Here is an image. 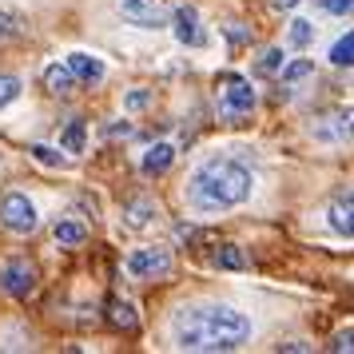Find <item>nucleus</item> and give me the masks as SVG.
Returning a JSON list of instances; mask_svg holds the SVG:
<instances>
[{"instance_id":"2","label":"nucleus","mask_w":354,"mask_h":354,"mask_svg":"<svg viewBox=\"0 0 354 354\" xmlns=\"http://www.w3.org/2000/svg\"><path fill=\"white\" fill-rule=\"evenodd\" d=\"M247 195H251V171L231 156H215V160L199 163L187 179V203L203 215L239 207V203H247Z\"/></svg>"},{"instance_id":"11","label":"nucleus","mask_w":354,"mask_h":354,"mask_svg":"<svg viewBox=\"0 0 354 354\" xmlns=\"http://www.w3.org/2000/svg\"><path fill=\"white\" fill-rule=\"evenodd\" d=\"M326 219H330V227H335L338 235H346V239H354V192L338 195L335 203L326 207Z\"/></svg>"},{"instance_id":"10","label":"nucleus","mask_w":354,"mask_h":354,"mask_svg":"<svg viewBox=\"0 0 354 354\" xmlns=\"http://www.w3.org/2000/svg\"><path fill=\"white\" fill-rule=\"evenodd\" d=\"M68 72L76 76L80 84H100L104 76H108V68H104V60H96V56H88V52H72L64 60Z\"/></svg>"},{"instance_id":"13","label":"nucleus","mask_w":354,"mask_h":354,"mask_svg":"<svg viewBox=\"0 0 354 354\" xmlns=\"http://www.w3.org/2000/svg\"><path fill=\"white\" fill-rule=\"evenodd\" d=\"M44 88H48L52 96H68L76 88V76L68 72V64H48L44 68Z\"/></svg>"},{"instance_id":"20","label":"nucleus","mask_w":354,"mask_h":354,"mask_svg":"<svg viewBox=\"0 0 354 354\" xmlns=\"http://www.w3.org/2000/svg\"><path fill=\"white\" fill-rule=\"evenodd\" d=\"M287 36H290V44L295 48H310V40H315V28H310V20H290V28H287Z\"/></svg>"},{"instance_id":"23","label":"nucleus","mask_w":354,"mask_h":354,"mask_svg":"<svg viewBox=\"0 0 354 354\" xmlns=\"http://www.w3.org/2000/svg\"><path fill=\"white\" fill-rule=\"evenodd\" d=\"M17 96H20V80H17V76H0V108H4V104H12Z\"/></svg>"},{"instance_id":"1","label":"nucleus","mask_w":354,"mask_h":354,"mask_svg":"<svg viewBox=\"0 0 354 354\" xmlns=\"http://www.w3.org/2000/svg\"><path fill=\"white\" fill-rule=\"evenodd\" d=\"M171 335L183 351H239L251 338V319L231 306H183L171 319Z\"/></svg>"},{"instance_id":"18","label":"nucleus","mask_w":354,"mask_h":354,"mask_svg":"<svg viewBox=\"0 0 354 354\" xmlns=\"http://www.w3.org/2000/svg\"><path fill=\"white\" fill-rule=\"evenodd\" d=\"M215 263H219L223 271H243V267H247V255H243L235 243H223V247H219V255H215Z\"/></svg>"},{"instance_id":"21","label":"nucleus","mask_w":354,"mask_h":354,"mask_svg":"<svg viewBox=\"0 0 354 354\" xmlns=\"http://www.w3.org/2000/svg\"><path fill=\"white\" fill-rule=\"evenodd\" d=\"M279 68H283V52H279V48H267V52L255 60V72H259V76H274Z\"/></svg>"},{"instance_id":"28","label":"nucleus","mask_w":354,"mask_h":354,"mask_svg":"<svg viewBox=\"0 0 354 354\" xmlns=\"http://www.w3.org/2000/svg\"><path fill=\"white\" fill-rule=\"evenodd\" d=\"M223 32H227V40H231V44H251V36H247V28H235V24H227Z\"/></svg>"},{"instance_id":"9","label":"nucleus","mask_w":354,"mask_h":354,"mask_svg":"<svg viewBox=\"0 0 354 354\" xmlns=\"http://www.w3.org/2000/svg\"><path fill=\"white\" fill-rule=\"evenodd\" d=\"M171 32L179 36V44H187V48H199L207 32H203V24H199V12H195V4H179L176 12H171Z\"/></svg>"},{"instance_id":"3","label":"nucleus","mask_w":354,"mask_h":354,"mask_svg":"<svg viewBox=\"0 0 354 354\" xmlns=\"http://www.w3.org/2000/svg\"><path fill=\"white\" fill-rule=\"evenodd\" d=\"M215 112L227 124H243L255 115V88L243 80V76H223L215 88Z\"/></svg>"},{"instance_id":"25","label":"nucleus","mask_w":354,"mask_h":354,"mask_svg":"<svg viewBox=\"0 0 354 354\" xmlns=\"http://www.w3.org/2000/svg\"><path fill=\"white\" fill-rule=\"evenodd\" d=\"M310 72H315V64H310V60H295V64H287V72H283V76H287V80H303V76H310Z\"/></svg>"},{"instance_id":"7","label":"nucleus","mask_w":354,"mask_h":354,"mask_svg":"<svg viewBox=\"0 0 354 354\" xmlns=\"http://www.w3.org/2000/svg\"><path fill=\"white\" fill-rule=\"evenodd\" d=\"M128 271L136 279H160L171 271V251L167 247H140L128 255Z\"/></svg>"},{"instance_id":"4","label":"nucleus","mask_w":354,"mask_h":354,"mask_svg":"<svg viewBox=\"0 0 354 354\" xmlns=\"http://www.w3.org/2000/svg\"><path fill=\"white\" fill-rule=\"evenodd\" d=\"M0 223L8 227V231H17V235H28V231H36V207L28 195H4L0 199Z\"/></svg>"},{"instance_id":"6","label":"nucleus","mask_w":354,"mask_h":354,"mask_svg":"<svg viewBox=\"0 0 354 354\" xmlns=\"http://www.w3.org/2000/svg\"><path fill=\"white\" fill-rule=\"evenodd\" d=\"M315 140L319 144H351L354 140V108H335L315 124Z\"/></svg>"},{"instance_id":"24","label":"nucleus","mask_w":354,"mask_h":354,"mask_svg":"<svg viewBox=\"0 0 354 354\" xmlns=\"http://www.w3.org/2000/svg\"><path fill=\"white\" fill-rule=\"evenodd\" d=\"M330 351H338V354H354V330L346 326V330H338L335 338H330Z\"/></svg>"},{"instance_id":"5","label":"nucleus","mask_w":354,"mask_h":354,"mask_svg":"<svg viewBox=\"0 0 354 354\" xmlns=\"http://www.w3.org/2000/svg\"><path fill=\"white\" fill-rule=\"evenodd\" d=\"M120 17L128 24H140V28H167L171 24V12L160 0H120Z\"/></svg>"},{"instance_id":"19","label":"nucleus","mask_w":354,"mask_h":354,"mask_svg":"<svg viewBox=\"0 0 354 354\" xmlns=\"http://www.w3.org/2000/svg\"><path fill=\"white\" fill-rule=\"evenodd\" d=\"M151 211H156L151 199H131V203H128V223L131 227H147V223H151Z\"/></svg>"},{"instance_id":"30","label":"nucleus","mask_w":354,"mask_h":354,"mask_svg":"<svg viewBox=\"0 0 354 354\" xmlns=\"http://www.w3.org/2000/svg\"><path fill=\"white\" fill-rule=\"evenodd\" d=\"M274 8H295V4H299V0H271Z\"/></svg>"},{"instance_id":"16","label":"nucleus","mask_w":354,"mask_h":354,"mask_svg":"<svg viewBox=\"0 0 354 354\" xmlns=\"http://www.w3.org/2000/svg\"><path fill=\"white\" fill-rule=\"evenodd\" d=\"M330 64H338V68H354V32L338 36L335 44H330Z\"/></svg>"},{"instance_id":"12","label":"nucleus","mask_w":354,"mask_h":354,"mask_svg":"<svg viewBox=\"0 0 354 354\" xmlns=\"http://www.w3.org/2000/svg\"><path fill=\"white\" fill-rule=\"evenodd\" d=\"M171 163H176V147H171V144H151L144 151L140 167H144V176H160V171H167Z\"/></svg>"},{"instance_id":"14","label":"nucleus","mask_w":354,"mask_h":354,"mask_svg":"<svg viewBox=\"0 0 354 354\" xmlns=\"http://www.w3.org/2000/svg\"><path fill=\"white\" fill-rule=\"evenodd\" d=\"M108 322H112L115 330H136L140 326V310L131 303H124V299H112L108 303Z\"/></svg>"},{"instance_id":"17","label":"nucleus","mask_w":354,"mask_h":354,"mask_svg":"<svg viewBox=\"0 0 354 354\" xmlns=\"http://www.w3.org/2000/svg\"><path fill=\"white\" fill-rule=\"evenodd\" d=\"M60 144H64V151H84V144H88V124L84 120H72L64 128V136H60Z\"/></svg>"},{"instance_id":"22","label":"nucleus","mask_w":354,"mask_h":354,"mask_svg":"<svg viewBox=\"0 0 354 354\" xmlns=\"http://www.w3.org/2000/svg\"><path fill=\"white\" fill-rule=\"evenodd\" d=\"M32 160L36 163H44V167H64V156H60V151H56V147H44V144H36L32 147Z\"/></svg>"},{"instance_id":"29","label":"nucleus","mask_w":354,"mask_h":354,"mask_svg":"<svg viewBox=\"0 0 354 354\" xmlns=\"http://www.w3.org/2000/svg\"><path fill=\"white\" fill-rule=\"evenodd\" d=\"M147 104V92H131L128 96V108H144Z\"/></svg>"},{"instance_id":"8","label":"nucleus","mask_w":354,"mask_h":354,"mask_svg":"<svg viewBox=\"0 0 354 354\" xmlns=\"http://www.w3.org/2000/svg\"><path fill=\"white\" fill-rule=\"evenodd\" d=\"M0 287H4V295H12V299L32 295V287H36V267L28 263V259H8V263L0 267Z\"/></svg>"},{"instance_id":"27","label":"nucleus","mask_w":354,"mask_h":354,"mask_svg":"<svg viewBox=\"0 0 354 354\" xmlns=\"http://www.w3.org/2000/svg\"><path fill=\"white\" fill-rule=\"evenodd\" d=\"M8 36H17V17L0 12V40H8Z\"/></svg>"},{"instance_id":"26","label":"nucleus","mask_w":354,"mask_h":354,"mask_svg":"<svg viewBox=\"0 0 354 354\" xmlns=\"http://www.w3.org/2000/svg\"><path fill=\"white\" fill-rule=\"evenodd\" d=\"M351 8H354V0H322V12H330V17H342Z\"/></svg>"},{"instance_id":"15","label":"nucleus","mask_w":354,"mask_h":354,"mask_svg":"<svg viewBox=\"0 0 354 354\" xmlns=\"http://www.w3.org/2000/svg\"><path fill=\"white\" fill-rule=\"evenodd\" d=\"M56 243L60 247H80L84 239H88V231H84V223H72V219H64V223H56Z\"/></svg>"}]
</instances>
